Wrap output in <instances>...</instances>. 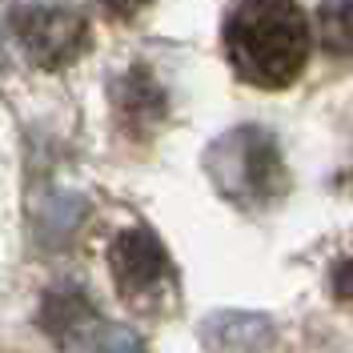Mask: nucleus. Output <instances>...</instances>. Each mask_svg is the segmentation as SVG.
Segmentation results:
<instances>
[{"mask_svg": "<svg viewBox=\"0 0 353 353\" xmlns=\"http://www.w3.org/2000/svg\"><path fill=\"white\" fill-rule=\"evenodd\" d=\"M313 28L297 0H237L225 17V57L253 88H289L309 65Z\"/></svg>", "mask_w": 353, "mask_h": 353, "instance_id": "1", "label": "nucleus"}, {"mask_svg": "<svg viewBox=\"0 0 353 353\" xmlns=\"http://www.w3.org/2000/svg\"><path fill=\"white\" fill-rule=\"evenodd\" d=\"M209 181L217 193L241 209H269L285 197V157L269 129H229L205 153Z\"/></svg>", "mask_w": 353, "mask_h": 353, "instance_id": "2", "label": "nucleus"}, {"mask_svg": "<svg viewBox=\"0 0 353 353\" xmlns=\"http://www.w3.org/2000/svg\"><path fill=\"white\" fill-rule=\"evenodd\" d=\"M109 269L117 293L137 309H161L176 293V265L169 257L165 241L149 225H129L121 229L109 245Z\"/></svg>", "mask_w": 353, "mask_h": 353, "instance_id": "3", "label": "nucleus"}, {"mask_svg": "<svg viewBox=\"0 0 353 353\" xmlns=\"http://www.w3.org/2000/svg\"><path fill=\"white\" fill-rule=\"evenodd\" d=\"M12 37L28 57V65L57 72L88 52L92 28L88 17L72 4H24L12 17Z\"/></svg>", "mask_w": 353, "mask_h": 353, "instance_id": "4", "label": "nucleus"}, {"mask_svg": "<svg viewBox=\"0 0 353 353\" xmlns=\"http://www.w3.org/2000/svg\"><path fill=\"white\" fill-rule=\"evenodd\" d=\"M165 112H169V97L153 77V68L132 65L112 81V117L129 137L137 141L153 137L165 125Z\"/></svg>", "mask_w": 353, "mask_h": 353, "instance_id": "5", "label": "nucleus"}, {"mask_svg": "<svg viewBox=\"0 0 353 353\" xmlns=\"http://www.w3.org/2000/svg\"><path fill=\"white\" fill-rule=\"evenodd\" d=\"M41 330L61 345V350H88L97 341V333L105 330V317L88 301L85 289L77 285H57L44 293L41 301Z\"/></svg>", "mask_w": 353, "mask_h": 353, "instance_id": "6", "label": "nucleus"}, {"mask_svg": "<svg viewBox=\"0 0 353 353\" xmlns=\"http://www.w3.org/2000/svg\"><path fill=\"white\" fill-rule=\"evenodd\" d=\"M273 321L249 309H221L201 321V341L213 353H265L273 345Z\"/></svg>", "mask_w": 353, "mask_h": 353, "instance_id": "7", "label": "nucleus"}, {"mask_svg": "<svg viewBox=\"0 0 353 353\" xmlns=\"http://www.w3.org/2000/svg\"><path fill=\"white\" fill-rule=\"evenodd\" d=\"M317 41L330 57H353V0L317 4Z\"/></svg>", "mask_w": 353, "mask_h": 353, "instance_id": "8", "label": "nucleus"}, {"mask_svg": "<svg viewBox=\"0 0 353 353\" xmlns=\"http://www.w3.org/2000/svg\"><path fill=\"white\" fill-rule=\"evenodd\" d=\"M88 353H145V345L125 325H105V330L97 333V341L88 345Z\"/></svg>", "mask_w": 353, "mask_h": 353, "instance_id": "9", "label": "nucleus"}, {"mask_svg": "<svg viewBox=\"0 0 353 353\" xmlns=\"http://www.w3.org/2000/svg\"><path fill=\"white\" fill-rule=\"evenodd\" d=\"M330 293L337 301H353V257H337L330 269Z\"/></svg>", "mask_w": 353, "mask_h": 353, "instance_id": "10", "label": "nucleus"}, {"mask_svg": "<svg viewBox=\"0 0 353 353\" xmlns=\"http://www.w3.org/2000/svg\"><path fill=\"white\" fill-rule=\"evenodd\" d=\"M97 4H101L109 17H121V21H125V17H137L141 8H149L153 0H97Z\"/></svg>", "mask_w": 353, "mask_h": 353, "instance_id": "11", "label": "nucleus"}]
</instances>
